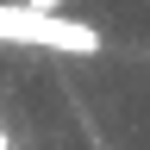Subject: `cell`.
I'll return each mask as SVG.
<instances>
[{"label":"cell","instance_id":"6da1fadb","mask_svg":"<svg viewBox=\"0 0 150 150\" xmlns=\"http://www.w3.org/2000/svg\"><path fill=\"white\" fill-rule=\"evenodd\" d=\"M0 44H31V50H56V56H100V25L88 19H69L63 6L44 13V6H6L0 0Z\"/></svg>","mask_w":150,"mask_h":150},{"label":"cell","instance_id":"7a4b0ae2","mask_svg":"<svg viewBox=\"0 0 150 150\" xmlns=\"http://www.w3.org/2000/svg\"><path fill=\"white\" fill-rule=\"evenodd\" d=\"M0 150H19V138H13V125L0 119Z\"/></svg>","mask_w":150,"mask_h":150},{"label":"cell","instance_id":"3957f363","mask_svg":"<svg viewBox=\"0 0 150 150\" xmlns=\"http://www.w3.org/2000/svg\"><path fill=\"white\" fill-rule=\"evenodd\" d=\"M25 6H44V13H56V6H63V0H25Z\"/></svg>","mask_w":150,"mask_h":150}]
</instances>
